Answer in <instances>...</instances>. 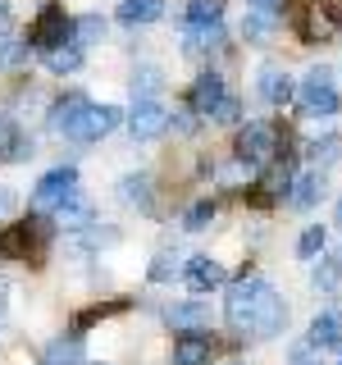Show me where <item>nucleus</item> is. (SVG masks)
Returning a JSON list of instances; mask_svg holds the SVG:
<instances>
[{"mask_svg":"<svg viewBox=\"0 0 342 365\" xmlns=\"http://www.w3.org/2000/svg\"><path fill=\"white\" fill-rule=\"evenodd\" d=\"M224 315L237 334H251V338H279L283 329H288V306H283V297L274 292L265 279H256V274L228 288Z\"/></svg>","mask_w":342,"mask_h":365,"instance_id":"f257e3e1","label":"nucleus"},{"mask_svg":"<svg viewBox=\"0 0 342 365\" xmlns=\"http://www.w3.org/2000/svg\"><path fill=\"white\" fill-rule=\"evenodd\" d=\"M237 165L242 169H269L274 160L283 155V146H279V128L274 123H247L242 133H237Z\"/></svg>","mask_w":342,"mask_h":365,"instance_id":"f03ea898","label":"nucleus"},{"mask_svg":"<svg viewBox=\"0 0 342 365\" xmlns=\"http://www.w3.org/2000/svg\"><path fill=\"white\" fill-rule=\"evenodd\" d=\"M296 101H301V110L311 114V119H333L338 114V87H333V73L328 68H311V73L301 78V87H296Z\"/></svg>","mask_w":342,"mask_h":365,"instance_id":"7ed1b4c3","label":"nucleus"},{"mask_svg":"<svg viewBox=\"0 0 342 365\" xmlns=\"http://www.w3.org/2000/svg\"><path fill=\"white\" fill-rule=\"evenodd\" d=\"M64 41H73V19L64 14V5H41V14L37 23H32V32H28V46H37V51H55V46H64Z\"/></svg>","mask_w":342,"mask_h":365,"instance_id":"20e7f679","label":"nucleus"},{"mask_svg":"<svg viewBox=\"0 0 342 365\" xmlns=\"http://www.w3.org/2000/svg\"><path fill=\"white\" fill-rule=\"evenodd\" d=\"M73 197H78V169L60 165V169H51V174L37 182V192H32V210H60V205L73 201Z\"/></svg>","mask_w":342,"mask_h":365,"instance_id":"39448f33","label":"nucleus"},{"mask_svg":"<svg viewBox=\"0 0 342 365\" xmlns=\"http://www.w3.org/2000/svg\"><path fill=\"white\" fill-rule=\"evenodd\" d=\"M338 28H342L338 5H328V0H306L301 5V41H333Z\"/></svg>","mask_w":342,"mask_h":365,"instance_id":"423d86ee","label":"nucleus"},{"mask_svg":"<svg viewBox=\"0 0 342 365\" xmlns=\"http://www.w3.org/2000/svg\"><path fill=\"white\" fill-rule=\"evenodd\" d=\"M169 128V110L160 106V101H137L133 114H128V133L137 137V142H151V137H160Z\"/></svg>","mask_w":342,"mask_h":365,"instance_id":"0eeeda50","label":"nucleus"},{"mask_svg":"<svg viewBox=\"0 0 342 365\" xmlns=\"http://www.w3.org/2000/svg\"><path fill=\"white\" fill-rule=\"evenodd\" d=\"M224 101H228V87H224V78L214 73V68H205L197 83H192V91H187V106L197 114H210V119H214V110H219Z\"/></svg>","mask_w":342,"mask_h":365,"instance_id":"6e6552de","label":"nucleus"},{"mask_svg":"<svg viewBox=\"0 0 342 365\" xmlns=\"http://www.w3.org/2000/svg\"><path fill=\"white\" fill-rule=\"evenodd\" d=\"M91 110V101L87 96H60L51 106V133H60V137H68V142H73V133H78V123H83V114Z\"/></svg>","mask_w":342,"mask_h":365,"instance_id":"1a4fd4ad","label":"nucleus"},{"mask_svg":"<svg viewBox=\"0 0 342 365\" xmlns=\"http://www.w3.org/2000/svg\"><path fill=\"white\" fill-rule=\"evenodd\" d=\"M210 356H214V338L205 329L174 338V365H210Z\"/></svg>","mask_w":342,"mask_h":365,"instance_id":"9d476101","label":"nucleus"},{"mask_svg":"<svg viewBox=\"0 0 342 365\" xmlns=\"http://www.w3.org/2000/svg\"><path fill=\"white\" fill-rule=\"evenodd\" d=\"M119 119H123V114L119 110H114V106H91L87 114H83V123H78V133H73V142H100V137H105V133H114V128H119Z\"/></svg>","mask_w":342,"mask_h":365,"instance_id":"9b49d317","label":"nucleus"},{"mask_svg":"<svg viewBox=\"0 0 342 365\" xmlns=\"http://www.w3.org/2000/svg\"><path fill=\"white\" fill-rule=\"evenodd\" d=\"M37 237H46L41 220H28V224L5 228V233H0V256H23V260H28V251L37 247Z\"/></svg>","mask_w":342,"mask_h":365,"instance_id":"f8f14e48","label":"nucleus"},{"mask_svg":"<svg viewBox=\"0 0 342 365\" xmlns=\"http://www.w3.org/2000/svg\"><path fill=\"white\" fill-rule=\"evenodd\" d=\"M260 96H265L274 110H283V106H292V101H296V83L283 73V68L269 64V68H260Z\"/></svg>","mask_w":342,"mask_h":365,"instance_id":"ddd939ff","label":"nucleus"},{"mask_svg":"<svg viewBox=\"0 0 342 365\" xmlns=\"http://www.w3.org/2000/svg\"><path fill=\"white\" fill-rule=\"evenodd\" d=\"M219 283H224L219 260H210V256H192L187 260V288L192 292H210V288H219Z\"/></svg>","mask_w":342,"mask_h":365,"instance_id":"4468645a","label":"nucleus"},{"mask_svg":"<svg viewBox=\"0 0 342 365\" xmlns=\"http://www.w3.org/2000/svg\"><path fill=\"white\" fill-rule=\"evenodd\" d=\"M319 197H324V174H319V169H311V174H301V178L292 182V197H288V201L296 205V210H311Z\"/></svg>","mask_w":342,"mask_h":365,"instance_id":"2eb2a0df","label":"nucleus"},{"mask_svg":"<svg viewBox=\"0 0 342 365\" xmlns=\"http://www.w3.org/2000/svg\"><path fill=\"white\" fill-rule=\"evenodd\" d=\"M292 151H283L279 160L269 165V174H265V192L269 197H292Z\"/></svg>","mask_w":342,"mask_h":365,"instance_id":"dca6fc26","label":"nucleus"},{"mask_svg":"<svg viewBox=\"0 0 342 365\" xmlns=\"http://www.w3.org/2000/svg\"><path fill=\"white\" fill-rule=\"evenodd\" d=\"M306 342H311V347H319V351H324V347H338V342H342V324H338V319L333 315H315L311 319V334H306Z\"/></svg>","mask_w":342,"mask_h":365,"instance_id":"f3484780","label":"nucleus"},{"mask_svg":"<svg viewBox=\"0 0 342 365\" xmlns=\"http://www.w3.org/2000/svg\"><path fill=\"white\" fill-rule=\"evenodd\" d=\"M205 319H210V311H205V302H182L169 311V324L182 329V334H192V329H201Z\"/></svg>","mask_w":342,"mask_h":365,"instance_id":"a211bd4d","label":"nucleus"},{"mask_svg":"<svg viewBox=\"0 0 342 365\" xmlns=\"http://www.w3.org/2000/svg\"><path fill=\"white\" fill-rule=\"evenodd\" d=\"M160 14H165L160 0H123V5H119V19L133 23V28H137V23H155Z\"/></svg>","mask_w":342,"mask_h":365,"instance_id":"6ab92c4d","label":"nucleus"},{"mask_svg":"<svg viewBox=\"0 0 342 365\" xmlns=\"http://www.w3.org/2000/svg\"><path fill=\"white\" fill-rule=\"evenodd\" d=\"M78 64H83V46H73V41L46 51V68H51V73H73Z\"/></svg>","mask_w":342,"mask_h":365,"instance_id":"aec40b11","label":"nucleus"},{"mask_svg":"<svg viewBox=\"0 0 342 365\" xmlns=\"http://www.w3.org/2000/svg\"><path fill=\"white\" fill-rule=\"evenodd\" d=\"M119 197L128 205H142V210H151V178L146 174H128L119 182Z\"/></svg>","mask_w":342,"mask_h":365,"instance_id":"412c9836","label":"nucleus"},{"mask_svg":"<svg viewBox=\"0 0 342 365\" xmlns=\"http://www.w3.org/2000/svg\"><path fill=\"white\" fill-rule=\"evenodd\" d=\"M55 224H60V228H87V224H91V205H87L83 197L64 201L60 210H55Z\"/></svg>","mask_w":342,"mask_h":365,"instance_id":"4be33fe9","label":"nucleus"},{"mask_svg":"<svg viewBox=\"0 0 342 365\" xmlns=\"http://www.w3.org/2000/svg\"><path fill=\"white\" fill-rule=\"evenodd\" d=\"M224 14V0H192L187 5V28H210Z\"/></svg>","mask_w":342,"mask_h":365,"instance_id":"5701e85b","label":"nucleus"},{"mask_svg":"<svg viewBox=\"0 0 342 365\" xmlns=\"http://www.w3.org/2000/svg\"><path fill=\"white\" fill-rule=\"evenodd\" d=\"M160 83H165V78H160V68H155V64H142V68L133 73V96H137V101H155Z\"/></svg>","mask_w":342,"mask_h":365,"instance_id":"b1692460","label":"nucleus"},{"mask_svg":"<svg viewBox=\"0 0 342 365\" xmlns=\"http://www.w3.org/2000/svg\"><path fill=\"white\" fill-rule=\"evenodd\" d=\"M100 37H105V19H100V14L73 19V46H91V41H100Z\"/></svg>","mask_w":342,"mask_h":365,"instance_id":"393cba45","label":"nucleus"},{"mask_svg":"<svg viewBox=\"0 0 342 365\" xmlns=\"http://www.w3.org/2000/svg\"><path fill=\"white\" fill-rule=\"evenodd\" d=\"M28 64V41H14V37H5L0 41V73H14V68Z\"/></svg>","mask_w":342,"mask_h":365,"instance_id":"a878e982","label":"nucleus"},{"mask_svg":"<svg viewBox=\"0 0 342 365\" xmlns=\"http://www.w3.org/2000/svg\"><path fill=\"white\" fill-rule=\"evenodd\" d=\"M324 247H328V233H324L319 224H311V228H306L301 237H296V256H301V260H315V256H319Z\"/></svg>","mask_w":342,"mask_h":365,"instance_id":"bb28decb","label":"nucleus"},{"mask_svg":"<svg viewBox=\"0 0 342 365\" xmlns=\"http://www.w3.org/2000/svg\"><path fill=\"white\" fill-rule=\"evenodd\" d=\"M224 46V28L210 23V28H187V51H214Z\"/></svg>","mask_w":342,"mask_h":365,"instance_id":"cd10ccee","label":"nucleus"},{"mask_svg":"<svg viewBox=\"0 0 342 365\" xmlns=\"http://www.w3.org/2000/svg\"><path fill=\"white\" fill-rule=\"evenodd\" d=\"M274 28H279V19H265V14H251L247 9V19H242V37L247 41H265Z\"/></svg>","mask_w":342,"mask_h":365,"instance_id":"c85d7f7f","label":"nucleus"},{"mask_svg":"<svg viewBox=\"0 0 342 365\" xmlns=\"http://www.w3.org/2000/svg\"><path fill=\"white\" fill-rule=\"evenodd\" d=\"M338 283H342V256H328L324 265L315 269V288H319V292H333Z\"/></svg>","mask_w":342,"mask_h":365,"instance_id":"c756f323","label":"nucleus"},{"mask_svg":"<svg viewBox=\"0 0 342 365\" xmlns=\"http://www.w3.org/2000/svg\"><path fill=\"white\" fill-rule=\"evenodd\" d=\"M210 220H214V201H197L182 215V228H187V233H201V228H210Z\"/></svg>","mask_w":342,"mask_h":365,"instance_id":"7c9ffc66","label":"nucleus"},{"mask_svg":"<svg viewBox=\"0 0 342 365\" xmlns=\"http://www.w3.org/2000/svg\"><path fill=\"white\" fill-rule=\"evenodd\" d=\"M174 274H178V256H174V251H160L155 265H151V283H169Z\"/></svg>","mask_w":342,"mask_h":365,"instance_id":"2f4dec72","label":"nucleus"},{"mask_svg":"<svg viewBox=\"0 0 342 365\" xmlns=\"http://www.w3.org/2000/svg\"><path fill=\"white\" fill-rule=\"evenodd\" d=\"M311 155H315V160H324V165H333V160L342 155V142H338V137H324V142H315V146H311Z\"/></svg>","mask_w":342,"mask_h":365,"instance_id":"473e14b6","label":"nucleus"},{"mask_svg":"<svg viewBox=\"0 0 342 365\" xmlns=\"http://www.w3.org/2000/svg\"><path fill=\"white\" fill-rule=\"evenodd\" d=\"M288 361H292V365H324V356H319V347H311V342H296Z\"/></svg>","mask_w":342,"mask_h":365,"instance_id":"72a5a7b5","label":"nucleus"},{"mask_svg":"<svg viewBox=\"0 0 342 365\" xmlns=\"http://www.w3.org/2000/svg\"><path fill=\"white\" fill-rule=\"evenodd\" d=\"M169 123H174L178 133H192V128H197V110H192V106H182V110L169 114Z\"/></svg>","mask_w":342,"mask_h":365,"instance_id":"f704fd0d","label":"nucleus"},{"mask_svg":"<svg viewBox=\"0 0 342 365\" xmlns=\"http://www.w3.org/2000/svg\"><path fill=\"white\" fill-rule=\"evenodd\" d=\"M283 5H288V0H251V14H265V19H283Z\"/></svg>","mask_w":342,"mask_h":365,"instance_id":"c9c22d12","label":"nucleus"},{"mask_svg":"<svg viewBox=\"0 0 342 365\" xmlns=\"http://www.w3.org/2000/svg\"><path fill=\"white\" fill-rule=\"evenodd\" d=\"M237 114H242V106H237V101H233V96H228V101H224V106H219V110H214V119H219V123H237Z\"/></svg>","mask_w":342,"mask_h":365,"instance_id":"e433bc0d","label":"nucleus"},{"mask_svg":"<svg viewBox=\"0 0 342 365\" xmlns=\"http://www.w3.org/2000/svg\"><path fill=\"white\" fill-rule=\"evenodd\" d=\"M5 215H14V192L0 187V220H5Z\"/></svg>","mask_w":342,"mask_h":365,"instance_id":"4c0bfd02","label":"nucleus"},{"mask_svg":"<svg viewBox=\"0 0 342 365\" xmlns=\"http://www.w3.org/2000/svg\"><path fill=\"white\" fill-rule=\"evenodd\" d=\"M9 28V9H5V0H0V32Z\"/></svg>","mask_w":342,"mask_h":365,"instance_id":"58836bf2","label":"nucleus"},{"mask_svg":"<svg viewBox=\"0 0 342 365\" xmlns=\"http://www.w3.org/2000/svg\"><path fill=\"white\" fill-rule=\"evenodd\" d=\"M333 224L342 228V197H338V210H333Z\"/></svg>","mask_w":342,"mask_h":365,"instance_id":"ea45409f","label":"nucleus"},{"mask_svg":"<svg viewBox=\"0 0 342 365\" xmlns=\"http://www.w3.org/2000/svg\"><path fill=\"white\" fill-rule=\"evenodd\" d=\"M338 365H342V356H338Z\"/></svg>","mask_w":342,"mask_h":365,"instance_id":"a19ab883","label":"nucleus"}]
</instances>
